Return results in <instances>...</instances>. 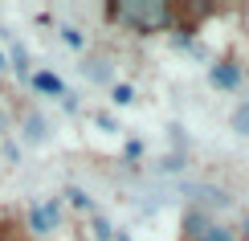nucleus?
<instances>
[{
    "instance_id": "obj_4",
    "label": "nucleus",
    "mask_w": 249,
    "mask_h": 241,
    "mask_svg": "<svg viewBox=\"0 0 249 241\" xmlns=\"http://www.w3.org/2000/svg\"><path fill=\"white\" fill-rule=\"evenodd\" d=\"M209 82H213V86H221V90H233L237 82H241V70H237L233 61H216V66L209 70Z\"/></svg>"
},
{
    "instance_id": "obj_13",
    "label": "nucleus",
    "mask_w": 249,
    "mask_h": 241,
    "mask_svg": "<svg viewBox=\"0 0 249 241\" xmlns=\"http://www.w3.org/2000/svg\"><path fill=\"white\" fill-rule=\"evenodd\" d=\"M245 241H249V221H245Z\"/></svg>"
},
{
    "instance_id": "obj_6",
    "label": "nucleus",
    "mask_w": 249,
    "mask_h": 241,
    "mask_svg": "<svg viewBox=\"0 0 249 241\" xmlns=\"http://www.w3.org/2000/svg\"><path fill=\"white\" fill-rule=\"evenodd\" d=\"M25 139H29V143H41V139H45V119H41V114H25Z\"/></svg>"
},
{
    "instance_id": "obj_8",
    "label": "nucleus",
    "mask_w": 249,
    "mask_h": 241,
    "mask_svg": "<svg viewBox=\"0 0 249 241\" xmlns=\"http://www.w3.org/2000/svg\"><path fill=\"white\" fill-rule=\"evenodd\" d=\"M90 233H94V241H115V233H110V225L102 221V217H94V221H90Z\"/></svg>"
},
{
    "instance_id": "obj_2",
    "label": "nucleus",
    "mask_w": 249,
    "mask_h": 241,
    "mask_svg": "<svg viewBox=\"0 0 249 241\" xmlns=\"http://www.w3.org/2000/svg\"><path fill=\"white\" fill-rule=\"evenodd\" d=\"M184 241H233V233L225 225L209 221L204 213H188L184 217Z\"/></svg>"
},
{
    "instance_id": "obj_3",
    "label": "nucleus",
    "mask_w": 249,
    "mask_h": 241,
    "mask_svg": "<svg viewBox=\"0 0 249 241\" xmlns=\"http://www.w3.org/2000/svg\"><path fill=\"white\" fill-rule=\"evenodd\" d=\"M57 221H61V204L57 201H41V204L29 208V229H33L37 237H49L57 229Z\"/></svg>"
},
{
    "instance_id": "obj_15",
    "label": "nucleus",
    "mask_w": 249,
    "mask_h": 241,
    "mask_svg": "<svg viewBox=\"0 0 249 241\" xmlns=\"http://www.w3.org/2000/svg\"><path fill=\"white\" fill-rule=\"evenodd\" d=\"M4 241H13V237H4Z\"/></svg>"
},
{
    "instance_id": "obj_14",
    "label": "nucleus",
    "mask_w": 249,
    "mask_h": 241,
    "mask_svg": "<svg viewBox=\"0 0 249 241\" xmlns=\"http://www.w3.org/2000/svg\"><path fill=\"white\" fill-rule=\"evenodd\" d=\"M0 70H4V54H0Z\"/></svg>"
},
{
    "instance_id": "obj_10",
    "label": "nucleus",
    "mask_w": 249,
    "mask_h": 241,
    "mask_svg": "<svg viewBox=\"0 0 249 241\" xmlns=\"http://www.w3.org/2000/svg\"><path fill=\"white\" fill-rule=\"evenodd\" d=\"M115 102H119V107H131V102H135V90L127 86V82H119V86H115Z\"/></svg>"
},
{
    "instance_id": "obj_12",
    "label": "nucleus",
    "mask_w": 249,
    "mask_h": 241,
    "mask_svg": "<svg viewBox=\"0 0 249 241\" xmlns=\"http://www.w3.org/2000/svg\"><path fill=\"white\" fill-rule=\"evenodd\" d=\"M115 241H131V237H127V233H119V237H115Z\"/></svg>"
},
{
    "instance_id": "obj_9",
    "label": "nucleus",
    "mask_w": 249,
    "mask_h": 241,
    "mask_svg": "<svg viewBox=\"0 0 249 241\" xmlns=\"http://www.w3.org/2000/svg\"><path fill=\"white\" fill-rule=\"evenodd\" d=\"M61 41H66L70 49H86V37H82L78 29H61Z\"/></svg>"
},
{
    "instance_id": "obj_5",
    "label": "nucleus",
    "mask_w": 249,
    "mask_h": 241,
    "mask_svg": "<svg viewBox=\"0 0 249 241\" xmlns=\"http://www.w3.org/2000/svg\"><path fill=\"white\" fill-rule=\"evenodd\" d=\"M33 86H37L41 94H57V98L66 94V86H61V78H57V74H49V70H41V74H33Z\"/></svg>"
},
{
    "instance_id": "obj_11",
    "label": "nucleus",
    "mask_w": 249,
    "mask_h": 241,
    "mask_svg": "<svg viewBox=\"0 0 249 241\" xmlns=\"http://www.w3.org/2000/svg\"><path fill=\"white\" fill-rule=\"evenodd\" d=\"M66 196H70V201H74L78 208H86V213H90V208H94V204H90V196H86V192H82V188H70V192H66Z\"/></svg>"
},
{
    "instance_id": "obj_1",
    "label": "nucleus",
    "mask_w": 249,
    "mask_h": 241,
    "mask_svg": "<svg viewBox=\"0 0 249 241\" xmlns=\"http://www.w3.org/2000/svg\"><path fill=\"white\" fill-rule=\"evenodd\" d=\"M110 20H119V25L135 29V33H163V29H172V4L168 0H115V4L107 8Z\"/></svg>"
},
{
    "instance_id": "obj_7",
    "label": "nucleus",
    "mask_w": 249,
    "mask_h": 241,
    "mask_svg": "<svg viewBox=\"0 0 249 241\" xmlns=\"http://www.w3.org/2000/svg\"><path fill=\"white\" fill-rule=\"evenodd\" d=\"M233 131L237 135H249V102H241V107L233 111Z\"/></svg>"
}]
</instances>
